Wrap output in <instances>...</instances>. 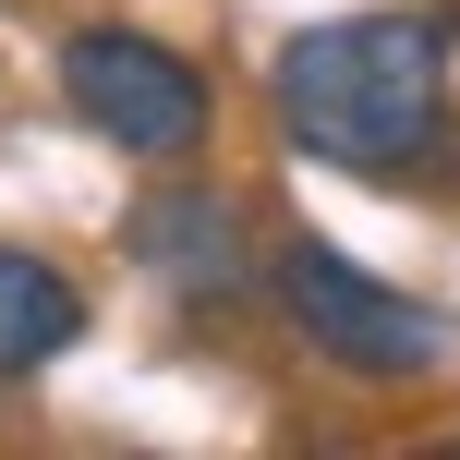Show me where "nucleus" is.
<instances>
[{
  "label": "nucleus",
  "mask_w": 460,
  "mask_h": 460,
  "mask_svg": "<svg viewBox=\"0 0 460 460\" xmlns=\"http://www.w3.org/2000/svg\"><path fill=\"white\" fill-rule=\"evenodd\" d=\"M267 110L327 170H412L448 121V37L424 13H327L267 61Z\"/></svg>",
  "instance_id": "1"
},
{
  "label": "nucleus",
  "mask_w": 460,
  "mask_h": 460,
  "mask_svg": "<svg viewBox=\"0 0 460 460\" xmlns=\"http://www.w3.org/2000/svg\"><path fill=\"white\" fill-rule=\"evenodd\" d=\"M267 291H279V315L315 340V364L364 376V388H412V376L448 364V315H437V303L388 291L376 267H351V254L315 243V230H291V243H279Z\"/></svg>",
  "instance_id": "2"
},
{
  "label": "nucleus",
  "mask_w": 460,
  "mask_h": 460,
  "mask_svg": "<svg viewBox=\"0 0 460 460\" xmlns=\"http://www.w3.org/2000/svg\"><path fill=\"white\" fill-rule=\"evenodd\" d=\"M61 97L121 158H194V146H207V73H194L182 49L134 37V24H85V37L61 49Z\"/></svg>",
  "instance_id": "3"
},
{
  "label": "nucleus",
  "mask_w": 460,
  "mask_h": 460,
  "mask_svg": "<svg viewBox=\"0 0 460 460\" xmlns=\"http://www.w3.org/2000/svg\"><path fill=\"white\" fill-rule=\"evenodd\" d=\"M85 340V291H73L49 254H24V243H0V376H37V364H61V351Z\"/></svg>",
  "instance_id": "4"
},
{
  "label": "nucleus",
  "mask_w": 460,
  "mask_h": 460,
  "mask_svg": "<svg viewBox=\"0 0 460 460\" xmlns=\"http://www.w3.org/2000/svg\"><path fill=\"white\" fill-rule=\"evenodd\" d=\"M218 243H230V207H218V194H182V207H146V254H158L170 279H207L194 254H218Z\"/></svg>",
  "instance_id": "5"
}]
</instances>
